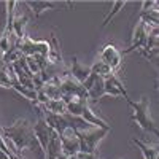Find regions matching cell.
I'll return each instance as SVG.
<instances>
[{"instance_id":"6da1fadb","label":"cell","mask_w":159,"mask_h":159,"mask_svg":"<svg viewBox=\"0 0 159 159\" xmlns=\"http://www.w3.org/2000/svg\"><path fill=\"white\" fill-rule=\"evenodd\" d=\"M7 147L15 156H22V150H40L38 142L34 134V126L29 119L19 118L10 126H0Z\"/></svg>"},{"instance_id":"7a4b0ae2","label":"cell","mask_w":159,"mask_h":159,"mask_svg":"<svg viewBox=\"0 0 159 159\" xmlns=\"http://www.w3.org/2000/svg\"><path fill=\"white\" fill-rule=\"evenodd\" d=\"M127 105L132 108V116L130 119L134 121L142 130L148 132V134H153V135H157V124L151 116V111H150V99L148 97H142L140 100H130V99H126Z\"/></svg>"},{"instance_id":"3957f363","label":"cell","mask_w":159,"mask_h":159,"mask_svg":"<svg viewBox=\"0 0 159 159\" xmlns=\"http://www.w3.org/2000/svg\"><path fill=\"white\" fill-rule=\"evenodd\" d=\"M110 130H105L100 127H89L86 130H80V132H73L78 137L80 142V153L84 154H97V148L99 143L107 137Z\"/></svg>"},{"instance_id":"277c9868","label":"cell","mask_w":159,"mask_h":159,"mask_svg":"<svg viewBox=\"0 0 159 159\" xmlns=\"http://www.w3.org/2000/svg\"><path fill=\"white\" fill-rule=\"evenodd\" d=\"M99 61L103 62L105 65L116 73L119 69H121V64H123V51L116 46V43L113 42H108L105 43L99 52Z\"/></svg>"},{"instance_id":"5b68a950","label":"cell","mask_w":159,"mask_h":159,"mask_svg":"<svg viewBox=\"0 0 159 159\" xmlns=\"http://www.w3.org/2000/svg\"><path fill=\"white\" fill-rule=\"evenodd\" d=\"M37 113H38V119H37V123L34 124V134H35V139L38 142L40 151L43 153V157H45V153H46V148H48V142H49L51 134H52V129L46 124V121L43 119L42 110H40L38 105H37Z\"/></svg>"},{"instance_id":"8992f818","label":"cell","mask_w":159,"mask_h":159,"mask_svg":"<svg viewBox=\"0 0 159 159\" xmlns=\"http://www.w3.org/2000/svg\"><path fill=\"white\" fill-rule=\"evenodd\" d=\"M148 35H150V29L142 21H139L137 25H135V29H134V32H132V43H130V46L124 52H132L135 49L142 51L145 48V45H147Z\"/></svg>"},{"instance_id":"52a82bcc","label":"cell","mask_w":159,"mask_h":159,"mask_svg":"<svg viewBox=\"0 0 159 159\" xmlns=\"http://www.w3.org/2000/svg\"><path fill=\"white\" fill-rule=\"evenodd\" d=\"M70 134H65L61 139V145H62V154L64 156H75L80 153V142H78V137L73 134L72 130H69Z\"/></svg>"},{"instance_id":"ba28073f","label":"cell","mask_w":159,"mask_h":159,"mask_svg":"<svg viewBox=\"0 0 159 159\" xmlns=\"http://www.w3.org/2000/svg\"><path fill=\"white\" fill-rule=\"evenodd\" d=\"M72 61L73 62H72V69H70L69 75L75 80V81H78L80 84H83L86 81V78L91 75V69L86 67V65H83V64H80V61H78L76 56H73Z\"/></svg>"},{"instance_id":"9c48e42d","label":"cell","mask_w":159,"mask_h":159,"mask_svg":"<svg viewBox=\"0 0 159 159\" xmlns=\"http://www.w3.org/2000/svg\"><path fill=\"white\" fill-rule=\"evenodd\" d=\"M24 3L30 8V11L35 15V18H40L42 13H45L48 10H57L54 2H46V0H25Z\"/></svg>"},{"instance_id":"30bf717a","label":"cell","mask_w":159,"mask_h":159,"mask_svg":"<svg viewBox=\"0 0 159 159\" xmlns=\"http://www.w3.org/2000/svg\"><path fill=\"white\" fill-rule=\"evenodd\" d=\"M27 22H29V16L25 15H19L16 18H13V22H11V32L18 37V40H24L25 37V27H27Z\"/></svg>"},{"instance_id":"8fae6325","label":"cell","mask_w":159,"mask_h":159,"mask_svg":"<svg viewBox=\"0 0 159 159\" xmlns=\"http://www.w3.org/2000/svg\"><path fill=\"white\" fill-rule=\"evenodd\" d=\"M130 142L140 150V153L143 154V159H157V154H159L157 147L148 145V143H145V142H142V140H139V139H135V137H132Z\"/></svg>"},{"instance_id":"7c38bea8","label":"cell","mask_w":159,"mask_h":159,"mask_svg":"<svg viewBox=\"0 0 159 159\" xmlns=\"http://www.w3.org/2000/svg\"><path fill=\"white\" fill-rule=\"evenodd\" d=\"M40 108H43L45 111L48 113H52V115H64L67 113V108H65V102L62 99H51L48 100L45 105H38Z\"/></svg>"},{"instance_id":"4fadbf2b","label":"cell","mask_w":159,"mask_h":159,"mask_svg":"<svg viewBox=\"0 0 159 159\" xmlns=\"http://www.w3.org/2000/svg\"><path fill=\"white\" fill-rule=\"evenodd\" d=\"M127 5V2L126 0H116V2H113V5H111V10H110V13L107 16H105V19H103V22H102V27H107V25L110 24V21L118 15V13H121V10L124 8Z\"/></svg>"},{"instance_id":"5bb4252c","label":"cell","mask_w":159,"mask_h":159,"mask_svg":"<svg viewBox=\"0 0 159 159\" xmlns=\"http://www.w3.org/2000/svg\"><path fill=\"white\" fill-rule=\"evenodd\" d=\"M89 69H91V73H96V75H99V76H102V78L115 73V72L108 67V65H105V64L100 62V61H96L94 65H92V67H89Z\"/></svg>"},{"instance_id":"9a60e30c","label":"cell","mask_w":159,"mask_h":159,"mask_svg":"<svg viewBox=\"0 0 159 159\" xmlns=\"http://www.w3.org/2000/svg\"><path fill=\"white\" fill-rule=\"evenodd\" d=\"M151 10H157V2H150V0H145L142 2V11H151Z\"/></svg>"},{"instance_id":"2e32d148","label":"cell","mask_w":159,"mask_h":159,"mask_svg":"<svg viewBox=\"0 0 159 159\" xmlns=\"http://www.w3.org/2000/svg\"><path fill=\"white\" fill-rule=\"evenodd\" d=\"M78 159H100L97 154H84V153H78Z\"/></svg>"},{"instance_id":"e0dca14e","label":"cell","mask_w":159,"mask_h":159,"mask_svg":"<svg viewBox=\"0 0 159 159\" xmlns=\"http://www.w3.org/2000/svg\"><path fill=\"white\" fill-rule=\"evenodd\" d=\"M0 159H10V156H8L5 151H2V150H0Z\"/></svg>"},{"instance_id":"ac0fdd59","label":"cell","mask_w":159,"mask_h":159,"mask_svg":"<svg viewBox=\"0 0 159 159\" xmlns=\"http://www.w3.org/2000/svg\"><path fill=\"white\" fill-rule=\"evenodd\" d=\"M2 61H3V52L0 51V62H2Z\"/></svg>"}]
</instances>
